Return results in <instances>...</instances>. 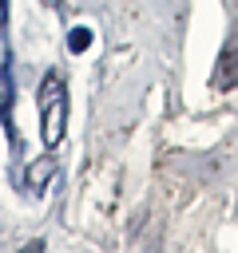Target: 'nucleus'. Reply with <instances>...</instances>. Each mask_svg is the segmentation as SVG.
I'll return each instance as SVG.
<instances>
[{"label":"nucleus","instance_id":"1","mask_svg":"<svg viewBox=\"0 0 238 253\" xmlns=\"http://www.w3.org/2000/svg\"><path fill=\"white\" fill-rule=\"evenodd\" d=\"M40 115H44L40 138H44L48 150H56L60 138H63V123H67V95H63V83H60L56 71H48L44 83H40Z\"/></svg>","mask_w":238,"mask_h":253},{"label":"nucleus","instance_id":"2","mask_svg":"<svg viewBox=\"0 0 238 253\" xmlns=\"http://www.w3.org/2000/svg\"><path fill=\"white\" fill-rule=\"evenodd\" d=\"M12 107H16V79H12V55H4V63H0V126H4L8 142L16 146V119H12Z\"/></svg>","mask_w":238,"mask_h":253},{"label":"nucleus","instance_id":"3","mask_svg":"<svg viewBox=\"0 0 238 253\" xmlns=\"http://www.w3.org/2000/svg\"><path fill=\"white\" fill-rule=\"evenodd\" d=\"M60 174V162H56V154L48 150V154H40L28 170H24V190H32V194H44V186L52 182Z\"/></svg>","mask_w":238,"mask_h":253},{"label":"nucleus","instance_id":"4","mask_svg":"<svg viewBox=\"0 0 238 253\" xmlns=\"http://www.w3.org/2000/svg\"><path fill=\"white\" fill-rule=\"evenodd\" d=\"M210 83L222 87V91H234V87H238V43H226V47H222V59H218Z\"/></svg>","mask_w":238,"mask_h":253},{"label":"nucleus","instance_id":"5","mask_svg":"<svg viewBox=\"0 0 238 253\" xmlns=\"http://www.w3.org/2000/svg\"><path fill=\"white\" fill-rule=\"evenodd\" d=\"M87 47H91V28H83V24H79V28H71V32H67V51L83 55Z\"/></svg>","mask_w":238,"mask_h":253},{"label":"nucleus","instance_id":"6","mask_svg":"<svg viewBox=\"0 0 238 253\" xmlns=\"http://www.w3.org/2000/svg\"><path fill=\"white\" fill-rule=\"evenodd\" d=\"M8 28V0H0V32Z\"/></svg>","mask_w":238,"mask_h":253},{"label":"nucleus","instance_id":"7","mask_svg":"<svg viewBox=\"0 0 238 253\" xmlns=\"http://www.w3.org/2000/svg\"><path fill=\"white\" fill-rule=\"evenodd\" d=\"M44 4H48V8H60V0H44Z\"/></svg>","mask_w":238,"mask_h":253}]
</instances>
